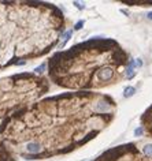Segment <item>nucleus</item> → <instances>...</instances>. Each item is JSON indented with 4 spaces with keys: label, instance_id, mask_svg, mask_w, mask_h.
Returning a JSON list of instances; mask_svg holds the SVG:
<instances>
[{
    "label": "nucleus",
    "instance_id": "9d476101",
    "mask_svg": "<svg viewBox=\"0 0 152 161\" xmlns=\"http://www.w3.org/2000/svg\"><path fill=\"white\" fill-rule=\"evenodd\" d=\"M141 64H142V62L140 60V59H137L136 60V67H141Z\"/></svg>",
    "mask_w": 152,
    "mask_h": 161
},
{
    "label": "nucleus",
    "instance_id": "f8f14e48",
    "mask_svg": "<svg viewBox=\"0 0 152 161\" xmlns=\"http://www.w3.org/2000/svg\"><path fill=\"white\" fill-rule=\"evenodd\" d=\"M148 19H151V21H152V11H151V12H148Z\"/></svg>",
    "mask_w": 152,
    "mask_h": 161
},
{
    "label": "nucleus",
    "instance_id": "0eeeda50",
    "mask_svg": "<svg viewBox=\"0 0 152 161\" xmlns=\"http://www.w3.org/2000/svg\"><path fill=\"white\" fill-rule=\"evenodd\" d=\"M144 131H145V128H144V126H141V127H138V128L134 130V135L136 137H140V135L144 134Z\"/></svg>",
    "mask_w": 152,
    "mask_h": 161
},
{
    "label": "nucleus",
    "instance_id": "39448f33",
    "mask_svg": "<svg viewBox=\"0 0 152 161\" xmlns=\"http://www.w3.org/2000/svg\"><path fill=\"white\" fill-rule=\"evenodd\" d=\"M142 154L145 157L152 158V143H147V145L142 146Z\"/></svg>",
    "mask_w": 152,
    "mask_h": 161
},
{
    "label": "nucleus",
    "instance_id": "7ed1b4c3",
    "mask_svg": "<svg viewBox=\"0 0 152 161\" xmlns=\"http://www.w3.org/2000/svg\"><path fill=\"white\" fill-rule=\"evenodd\" d=\"M49 88V83L41 75L19 74L0 79V118L30 105L31 101L41 97Z\"/></svg>",
    "mask_w": 152,
    "mask_h": 161
},
{
    "label": "nucleus",
    "instance_id": "9b49d317",
    "mask_svg": "<svg viewBox=\"0 0 152 161\" xmlns=\"http://www.w3.org/2000/svg\"><path fill=\"white\" fill-rule=\"evenodd\" d=\"M74 4H75V5H77V7H78V8H79V10H84V5H82V4H81V3H77V1H75V3H74Z\"/></svg>",
    "mask_w": 152,
    "mask_h": 161
},
{
    "label": "nucleus",
    "instance_id": "20e7f679",
    "mask_svg": "<svg viewBox=\"0 0 152 161\" xmlns=\"http://www.w3.org/2000/svg\"><path fill=\"white\" fill-rule=\"evenodd\" d=\"M0 161H15L14 154L8 150V147L4 145L1 138H0Z\"/></svg>",
    "mask_w": 152,
    "mask_h": 161
},
{
    "label": "nucleus",
    "instance_id": "1a4fd4ad",
    "mask_svg": "<svg viewBox=\"0 0 152 161\" xmlns=\"http://www.w3.org/2000/svg\"><path fill=\"white\" fill-rule=\"evenodd\" d=\"M82 26H84V21H79V22H77V23H75L74 29H75V30H79V29H81Z\"/></svg>",
    "mask_w": 152,
    "mask_h": 161
},
{
    "label": "nucleus",
    "instance_id": "f03ea898",
    "mask_svg": "<svg viewBox=\"0 0 152 161\" xmlns=\"http://www.w3.org/2000/svg\"><path fill=\"white\" fill-rule=\"evenodd\" d=\"M63 31V12L53 4L0 1V68L47 55Z\"/></svg>",
    "mask_w": 152,
    "mask_h": 161
},
{
    "label": "nucleus",
    "instance_id": "6e6552de",
    "mask_svg": "<svg viewBox=\"0 0 152 161\" xmlns=\"http://www.w3.org/2000/svg\"><path fill=\"white\" fill-rule=\"evenodd\" d=\"M45 67H47V63H42L41 66H40V67H37L36 70H34V71H36V74H40V75H41L42 71L45 70Z\"/></svg>",
    "mask_w": 152,
    "mask_h": 161
},
{
    "label": "nucleus",
    "instance_id": "423d86ee",
    "mask_svg": "<svg viewBox=\"0 0 152 161\" xmlns=\"http://www.w3.org/2000/svg\"><path fill=\"white\" fill-rule=\"evenodd\" d=\"M134 93H136V89L133 88V86H127V88L125 89V92H123V97L129 99V97H131Z\"/></svg>",
    "mask_w": 152,
    "mask_h": 161
},
{
    "label": "nucleus",
    "instance_id": "f257e3e1",
    "mask_svg": "<svg viewBox=\"0 0 152 161\" xmlns=\"http://www.w3.org/2000/svg\"><path fill=\"white\" fill-rule=\"evenodd\" d=\"M90 92L64 93L30 104L5 118L0 138L12 154L26 160L47 158L74 150L99 134L104 122L84 123L105 113L88 115Z\"/></svg>",
    "mask_w": 152,
    "mask_h": 161
}]
</instances>
